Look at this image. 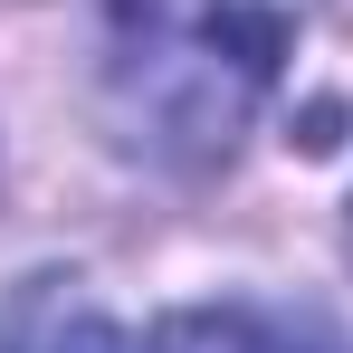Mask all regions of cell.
<instances>
[{
  "instance_id": "6da1fadb",
  "label": "cell",
  "mask_w": 353,
  "mask_h": 353,
  "mask_svg": "<svg viewBox=\"0 0 353 353\" xmlns=\"http://www.w3.org/2000/svg\"><path fill=\"white\" fill-rule=\"evenodd\" d=\"M143 353H344V344L287 305H191V315H163Z\"/></svg>"
},
{
  "instance_id": "7a4b0ae2",
  "label": "cell",
  "mask_w": 353,
  "mask_h": 353,
  "mask_svg": "<svg viewBox=\"0 0 353 353\" xmlns=\"http://www.w3.org/2000/svg\"><path fill=\"white\" fill-rule=\"evenodd\" d=\"M0 353H124V334L77 296V277H29L0 296Z\"/></svg>"
}]
</instances>
